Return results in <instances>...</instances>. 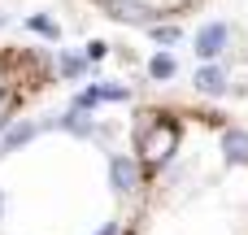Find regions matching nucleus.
Masks as SVG:
<instances>
[{"label": "nucleus", "mask_w": 248, "mask_h": 235, "mask_svg": "<svg viewBox=\"0 0 248 235\" xmlns=\"http://www.w3.org/2000/svg\"><path fill=\"white\" fill-rule=\"evenodd\" d=\"M174 148H179V126H170V122L140 126V153H144V166H166Z\"/></svg>", "instance_id": "obj_1"}, {"label": "nucleus", "mask_w": 248, "mask_h": 235, "mask_svg": "<svg viewBox=\"0 0 248 235\" xmlns=\"http://www.w3.org/2000/svg\"><path fill=\"white\" fill-rule=\"evenodd\" d=\"M227 39H231L227 22H209V26L196 35V57H201V61H214V57H222V52H227Z\"/></svg>", "instance_id": "obj_2"}, {"label": "nucleus", "mask_w": 248, "mask_h": 235, "mask_svg": "<svg viewBox=\"0 0 248 235\" xmlns=\"http://www.w3.org/2000/svg\"><path fill=\"white\" fill-rule=\"evenodd\" d=\"M109 13L122 17V22H131V26H148L153 22V9L140 4V0H109Z\"/></svg>", "instance_id": "obj_3"}, {"label": "nucleus", "mask_w": 248, "mask_h": 235, "mask_svg": "<svg viewBox=\"0 0 248 235\" xmlns=\"http://www.w3.org/2000/svg\"><path fill=\"white\" fill-rule=\"evenodd\" d=\"M109 174H113V188H118V192H131L135 179H140V166H135L131 157H109Z\"/></svg>", "instance_id": "obj_4"}, {"label": "nucleus", "mask_w": 248, "mask_h": 235, "mask_svg": "<svg viewBox=\"0 0 248 235\" xmlns=\"http://www.w3.org/2000/svg\"><path fill=\"white\" fill-rule=\"evenodd\" d=\"M222 157L231 166H248V131H227L222 135Z\"/></svg>", "instance_id": "obj_5"}, {"label": "nucleus", "mask_w": 248, "mask_h": 235, "mask_svg": "<svg viewBox=\"0 0 248 235\" xmlns=\"http://www.w3.org/2000/svg\"><path fill=\"white\" fill-rule=\"evenodd\" d=\"M196 92H205V96H222V92H227V74H222L218 65H201V70H196Z\"/></svg>", "instance_id": "obj_6"}, {"label": "nucleus", "mask_w": 248, "mask_h": 235, "mask_svg": "<svg viewBox=\"0 0 248 235\" xmlns=\"http://www.w3.org/2000/svg\"><path fill=\"white\" fill-rule=\"evenodd\" d=\"M35 131H39L35 122H22V126H13V131H9V135L0 140V153H13V148H22V144H26V140L35 135Z\"/></svg>", "instance_id": "obj_7"}, {"label": "nucleus", "mask_w": 248, "mask_h": 235, "mask_svg": "<svg viewBox=\"0 0 248 235\" xmlns=\"http://www.w3.org/2000/svg\"><path fill=\"white\" fill-rule=\"evenodd\" d=\"M61 126L74 131V135H92V118H87V109H70V113L61 118Z\"/></svg>", "instance_id": "obj_8"}, {"label": "nucleus", "mask_w": 248, "mask_h": 235, "mask_svg": "<svg viewBox=\"0 0 248 235\" xmlns=\"http://www.w3.org/2000/svg\"><path fill=\"white\" fill-rule=\"evenodd\" d=\"M174 70H179V65H174L170 52H157V57L148 61V74H153V78H174Z\"/></svg>", "instance_id": "obj_9"}, {"label": "nucleus", "mask_w": 248, "mask_h": 235, "mask_svg": "<svg viewBox=\"0 0 248 235\" xmlns=\"http://www.w3.org/2000/svg\"><path fill=\"white\" fill-rule=\"evenodd\" d=\"M26 26H31V31H39V35H48V39H57V22H52V17H44V13H35Z\"/></svg>", "instance_id": "obj_10"}, {"label": "nucleus", "mask_w": 248, "mask_h": 235, "mask_svg": "<svg viewBox=\"0 0 248 235\" xmlns=\"http://www.w3.org/2000/svg\"><path fill=\"white\" fill-rule=\"evenodd\" d=\"M153 39H157V44H179V26H157Z\"/></svg>", "instance_id": "obj_11"}, {"label": "nucleus", "mask_w": 248, "mask_h": 235, "mask_svg": "<svg viewBox=\"0 0 248 235\" xmlns=\"http://www.w3.org/2000/svg\"><path fill=\"white\" fill-rule=\"evenodd\" d=\"M61 74H83V57H61Z\"/></svg>", "instance_id": "obj_12"}, {"label": "nucleus", "mask_w": 248, "mask_h": 235, "mask_svg": "<svg viewBox=\"0 0 248 235\" xmlns=\"http://www.w3.org/2000/svg\"><path fill=\"white\" fill-rule=\"evenodd\" d=\"M96 235H118V222H109V227H100Z\"/></svg>", "instance_id": "obj_13"}, {"label": "nucleus", "mask_w": 248, "mask_h": 235, "mask_svg": "<svg viewBox=\"0 0 248 235\" xmlns=\"http://www.w3.org/2000/svg\"><path fill=\"white\" fill-rule=\"evenodd\" d=\"M0 92H4V87H0Z\"/></svg>", "instance_id": "obj_14"}]
</instances>
